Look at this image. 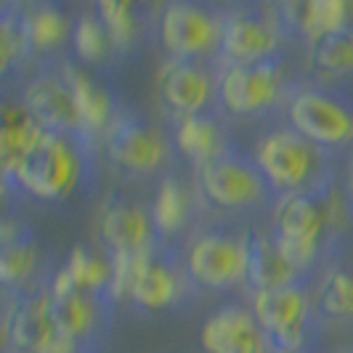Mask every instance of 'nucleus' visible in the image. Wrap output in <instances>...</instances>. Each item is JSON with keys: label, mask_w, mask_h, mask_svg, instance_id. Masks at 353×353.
<instances>
[{"label": "nucleus", "mask_w": 353, "mask_h": 353, "mask_svg": "<svg viewBox=\"0 0 353 353\" xmlns=\"http://www.w3.org/2000/svg\"><path fill=\"white\" fill-rule=\"evenodd\" d=\"M80 173H83V162L74 146V136L46 130L35 149L8 176L32 196L59 199L77 186Z\"/></svg>", "instance_id": "nucleus-1"}, {"label": "nucleus", "mask_w": 353, "mask_h": 353, "mask_svg": "<svg viewBox=\"0 0 353 353\" xmlns=\"http://www.w3.org/2000/svg\"><path fill=\"white\" fill-rule=\"evenodd\" d=\"M327 218H330V205L324 196L314 192H290L279 202L274 215L276 245L298 271L314 263L319 236L327 226Z\"/></svg>", "instance_id": "nucleus-2"}, {"label": "nucleus", "mask_w": 353, "mask_h": 353, "mask_svg": "<svg viewBox=\"0 0 353 353\" xmlns=\"http://www.w3.org/2000/svg\"><path fill=\"white\" fill-rule=\"evenodd\" d=\"M290 123L316 146L353 141V104L327 88H303L290 101Z\"/></svg>", "instance_id": "nucleus-3"}, {"label": "nucleus", "mask_w": 353, "mask_h": 353, "mask_svg": "<svg viewBox=\"0 0 353 353\" xmlns=\"http://www.w3.org/2000/svg\"><path fill=\"white\" fill-rule=\"evenodd\" d=\"M199 186L218 208L242 210L263 199L268 178L250 157L234 149H223L212 162L199 168Z\"/></svg>", "instance_id": "nucleus-4"}, {"label": "nucleus", "mask_w": 353, "mask_h": 353, "mask_svg": "<svg viewBox=\"0 0 353 353\" xmlns=\"http://www.w3.org/2000/svg\"><path fill=\"white\" fill-rule=\"evenodd\" d=\"M258 168L268 183L279 189H303L319 170V146L295 128H282L265 136L258 146Z\"/></svg>", "instance_id": "nucleus-5"}, {"label": "nucleus", "mask_w": 353, "mask_h": 353, "mask_svg": "<svg viewBox=\"0 0 353 353\" xmlns=\"http://www.w3.org/2000/svg\"><path fill=\"white\" fill-rule=\"evenodd\" d=\"M282 64L271 56L263 61L229 64L218 80V96L234 114H258L279 101Z\"/></svg>", "instance_id": "nucleus-6"}, {"label": "nucleus", "mask_w": 353, "mask_h": 353, "mask_svg": "<svg viewBox=\"0 0 353 353\" xmlns=\"http://www.w3.org/2000/svg\"><path fill=\"white\" fill-rule=\"evenodd\" d=\"M159 37L173 59H196L221 43V21L196 3H170L159 17Z\"/></svg>", "instance_id": "nucleus-7"}, {"label": "nucleus", "mask_w": 353, "mask_h": 353, "mask_svg": "<svg viewBox=\"0 0 353 353\" xmlns=\"http://www.w3.org/2000/svg\"><path fill=\"white\" fill-rule=\"evenodd\" d=\"M255 319L263 332H268V337L279 345V351L295 353L305 332L308 298L298 284L255 292Z\"/></svg>", "instance_id": "nucleus-8"}, {"label": "nucleus", "mask_w": 353, "mask_h": 353, "mask_svg": "<svg viewBox=\"0 0 353 353\" xmlns=\"http://www.w3.org/2000/svg\"><path fill=\"white\" fill-rule=\"evenodd\" d=\"M106 152L125 170L146 173L165 159V143L139 114H117L106 128Z\"/></svg>", "instance_id": "nucleus-9"}, {"label": "nucleus", "mask_w": 353, "mask_h": 353, "mask_svg": "<svg viewBox=\"0 0 353 353\" xmlns=\"http://www.w3.org/2000/svg\"><path fill=\"white\" fill-rule=\"evenodd\" d=\"M245 239L229 234H205L189 252V271L205 287H226L245 276Z\"/></svg>", "instance_id": "nucleus-10"}, {"label": "nucleus", "mask_w": 353, "mask_h": 353, "mask_svg": "<svg viewBox=\"0 0 353 353\" xmlns=\"http://www.w3.org/2000/svg\"><path fill=\"white\" fill-rule=\"evenodd\" d=\"M6 337L17 353H48L59 343L51 292H37L19 301L6 316Z\"/></svg>", "instance_id": "nucleus-11"}, {"label": "nucleus", "mask_w": 353, "mask_h": 353, "mask_svg": "<svg viewBox=\"0 0 353 353\" xmlns=\"http://www.w3.org/2000/svg\"><path fill=\"white\" fill-rule=\"evenodd\" d=\"M24 106L35 114L37 123L43 125L46 130L72 133V136L85 133L83 120H80V109H77V101H74V93H72L64 72L35 77L27 85Z\"/></svg>", "instance_id": "nucleus-12"}, {"label": "nucleus", "mask_w": 353, "mask_h": 353, "mask_svg": "<svg viewBox=\"0 0 353 353\" xmlns=\"http://www.w3.org/2000/svg\"><path fill=\"white\" fill-rule=\"evenodd\" d=\"M276 46V27L265 19L248 11H234L226 19H221V51L231 64L271 59Z\"/></svg>", "instance_id": "nucleus-13"}, {"label": "nucleus", "mask_w": 353, "mask_h": 353, "mask_svg": "<svg viewBox=\"0 0 353 353\" xmlns=\"http://www.w3.org/2000/svg\"><path fill=\"white\" fill-rule=\"evenodd\" d=\"M157 85L165 104L173 106L183 117L199 114V109L210 101V74L202 70L196 59H168L159 67Z\"/></svg>", "instance_id": "nucleus-14"}, {"label": "nucleus", "mask_w": 353, "mask_h": 353, "mask_svg": "<svg viewBox=\"0 0 353 353\" xmlns=\"http://www.w3.org/2000/svg\"><path fill=\"white\" fill-rule=\"evenodd\" d=\"M202 345L208 353H263V327L255 314L229 305L205 321Z\"/></svg>", "instance_id": "nucleus-15"}, {"label": "nucleus", "mask_w": 353, "mask_h": 353, "mask_svg": "<svg viewBox=\"0 0 353 353\" xmlns=\"http://www.w3.org/2000/svg\"><path fill=\"white\" fill-rule=\"evenodd\" d=\"M245 279L255 292H268V290H279L290 287L298 279V268L284 258L276 239H268L261 234L248 231L245 236Z\"/></svg>", "instance_id": "nucleus-16"}, {"label": "nucleus", "mask_w": 353, "mask_h": 353, "mask_svg": "<svg viewBox=\"0 0 353 353\" xmlns=\"http://www.w3.org/2000/svg\"><path fill=\"white\" fill-rule=\"evenodd\" d=\"M154 221L146 210L133 205H112L101 215V236L112 255L117 252H149Z\"/></svg>", "instance_id": "nucleus-17"}, {"label": "nucleus", "mask_w": 353, "mask_h": 353, "mask_svg": "<svg viewBox=\"0 0 353 353\" xmlns=\"http://www.w3.org/2000/svg\"><path fill=\"white\" fill-rule=\"evenodd\" d=\"M46 128L24 104H6L0 112V159L6 176L27 157L37 141L43 139Z\"/></svg>", "instance_id": "nucleus-18"}, {"label": "nucleus", "mask_w": 353, "mask_h": 353, "mask_svg": "<svg viewBox=\"0 0 353 353\" xmlns=\"http://www.w3.org/2000/svg\"><path fill=\"white\" fill-rule=\"evenodd\" d=\"M287 21L301 30L311 43L324 35H332L348 27V3L345 0H308V3H290L282 8Z\"/></svg>", "instance_id": "nucleus-19"}, {"label": "nucleus", "mask_w": 353, "mask_h": 353, "mask_svg": "<svg viewBox=\"0 0 353 353\" xmlns=\"http://www.w3.org/2000/svg\"><path fill=\"white\" fill-rule=\"evenodd\" d=\"M53 301V316L61 337L72 340L74 345L90 337L96 321H99V308H96V295L72 290L64 295H51Z\"/></svg>", "instance_id": "nucleus-20"}, {"label": "nucleus", "mask_w": 353, "mask_h": 353, "mask_svg": "<svg viewBox=\"0 0 353 353\" xmlns=\"http://www.w3.org/2000/svg\"><path fill=\"white\" fill-rule=\"evenodd\" d=\"M64 77L70 83L72 93H74V101L80 109V120H83V130H101L112 125V99L101 85H96L85 72L74 64L64 67Z\"/></svg>", "instance_id": "nucleus-21"}, {"label": "nucleus", "mask_w": 353, "mask_h": 353, "mask_svg": "<svg viewBox=\"0 0 353 353\" xmlns=\"http://www.w3.org/2000/svg\"><path fill=\"white\" fill-rule=\"evenodd\" d=\"M178 292V276L176 271L168 263L157 261L152 252L149 258L143 261L141 271L136 276V284L130 290V298L149 308V311H157V308H168L170 303L176 301Z\"/></svg>", "instance_id": "nucleus-22"}, {"label": "nucleus", "mask_w": 353, "mask_h": 353, "mask_svg": "<svg viewBox=\"0 0 353 353\" xmlns=\"http://www.w3.org/2000/svg\"><path fill=\"white\" fill-rule=\"evenodd\" d=\"M176 143L178 149L192 159V162H196L199 168H205L208 162H212V159L226 149L215 120L205 117V114L183 117L176 130Z\"/></svg>", "instance_id": "nucleus-23"}, {"label": "nucleus", "mask_w": 353, "mask_h": 353, "mask_svg": "<svg viewBox=\"0 0 353 353\" xmlns=\"http://www.w3.org/2000/svg\"><path fill=\"white\" fill-rule=\"evenodd\" d=\"M37 263V248L27 231L19 229L11 234L8 226H3V250H0V279L6 284H21Z\"/></svg>", "instance_id": "nucleus-24"}, {"label": "nucleus", "mask_w": 353, "mask_h": 353, "mask_svg": "<svg viewBox=\"0 0 353 353\" xmlns=\"http://www.w3.org/2000/svg\"><path fill=\"white\" fill-rule=\"evenodd\" d=\"M21 17H24V27H27L30 43L37 51L56 48L67 37V17L53 3L27 6V8H21Z\"/></svg>", "instance_id": "nucleus-25"}, {"label": "nucleus", "mask_w": 353, "mask_h": 353, "mask_svg": "<svg viewBox=\"0 0 353 353\" xmlns=\"http://www.w3.org/2000/svg\"><path fill=\"white\" fill-rule=\"evenodd\" d=\"M64 268L70 271L74 287L83 292L101 295L106 290H112V261H104L90 250L74 248Z\"/></svg>", "instance_id": "nucleus-26"}, {"label": "nucleus", "mask_w": 353, "mask_h": 353, "mask_svg": "<svg viewBox=\"0 0 353 353\" xmlns=\"http://www.w3.org/2000/svg\"><path fill=\"white\" fill-rule=\"evenodd\" d=\"M311 64L332 74H353V27L314 40Z\"/></svg>", "instance_id": "nucleus-27"}, {"label": "nucleus", "mask_w": 353, "mask_h": 353, "mask_svg": "<svg viewBox=\"0 0 353 353\" xmlns=\"http://www.w3.org/2000/svg\"><path fill=\"white\" fill-rule=\"evenodd\" d=\"M186 218V194L176 178H165L152 208V221L159 234H173Z\"/></svg>", "instance_id": "nucleus-28"}, {"label": "nucleus", "mask_w": 353, "mask_h": 353, "mask_svg": "<svg viewBox=\"0 0 353 353\" xmlns=\"http://www.w3.org/2000/svg\"><path fill=\"white\" fill-rule=\"evenodd\" d=\"M96 17L104 21L106 32L112 37V46L114 48H130L133 40H136V30H139V21L136 14L128 3H117V0H99L96 3Z\"/></svg>", "instance_id": "nucleus-29"}, {"label": "nucleus", "mask_w": 353, "mask_h": 353, "mask_svg": "<svg viewBox=\"0 0 353 353\" xmlns=\"http://www.w3.org/2000/svg\"><path fill=\"white\" fill-rule=\"evenodd\" d=\"M72 43H74V53L83 61H101L112 46V37L106 32L104 21L96 14H83L74 21Z\"/></svg>", "instance_id": "nucleus-30"}, {"label": "nucleus", "mask_w": 353, "mask_h": 353, "mask_svg": "<svg viewBox=\"0 0 353 353\" xmlns=\"http://www.w3.org/2000/svg\"><path fill=\"white\" fill-rule=\"evenodd\" d=\"M30 51H32V43H30L27 27H24V17H21V11L8 8L3 14V21H0V61H3V70H11Z\"/></svg>", "instance_id": "nucleus-31"}, {"label": "nucleus", "mask_w": 353, "mask_h": 353, "mask_svg": "<svg viewBox=\"0 0 353 353\" xmlns=\"http://www.w3.org/2000/svg\"><path fill=\"white\" fill-rule=\"evenodd\" d=\"M321 311L335 319L353 321V276L345 271L330 274L321 284Z\"/></svg>", "instance_id": "nucleus-32"}, {"label": "nucleus", "mask_w": 353, "mask_h": 353, "mask_svg": "<svg viewBox=\"0 0 353 353\" xmlns=\"http://www.w3.org/2000/svg\"><path fill=\"white\" fill-rule=\"evenodd\" d=\"M149 252H117V255H112V290H109L112 298L130 295L136 276L141 271L143 261L149 258Z\"/></svg>", "instance_id": "nucleus-33"}, {"label": "nucleus", "mask_w": 353, "mask_h": 353, "mask_svg": "<svg viewBox=\"0 0 353 353\" xmlns=\"http://www.w3.org/2000/svg\"><path fill=\"white\" fill-rule=\"evenodd\" d=\"M348 194H351V199H353V168H351V176H348Z\"/></svg>", "instance_id": "nucleus-34"}, {"label": "nucleus", "mask_w": 353, "mask_h": 353, "mask_svg": "<svg viewBox=\"0 0 353 353\" xmlns=\"http://www.w3.org/2000/svg\"><path fill=\"white\" fill-rule=\"evenodd\" d=\"M295 353H303V351H295Z\"/></svg>", "instance_id": "nucleus-35"}]
</instances>
